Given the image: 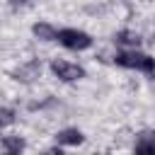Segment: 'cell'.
I'll list each match as a JSON object with an SVG mask.
<instances>
[{
	"label": "cell",
	"mask_w": 155,
	"mask_h": 155,
	"mask_svg": "<svg viewBox=\"0 0 155 155\" xmlns=\"http://www.w3.org/2000/svg\"><path fill=\"white\" fill-rule=\"evenodd\" d=\"M51 70L63 82H75V80H82L85 78V70L80 65H75V63H68V61H53L51 63Z\"/></svg>",
	"instance_id": "obj_3"
},
{
	"label": "cell",
	"mask_w": 155,
	"mask_h": 155,
	"mask_svg": "<svg viewBox=\"0 0 155 155\" xmlns=\"http://www.w3.org/2000/svg\"><path fill=\"white\" fill-rule=\"evenodd\" d=\"M114 61H116V65H121V68L140 70V73H145V75H153V70H155L153 58H150L148 53H143V51H136V48L116 53V58H114Z\"/></svg>",
	"instance_id": "obj_1"
},
{
	"label": "cell",
	"mask_w": 155,
	"mask_h": 155,
	"mask_svg": "<svg viewBox=\"0 0 155 155\" xmlns=\"http://www.w3.org/2000/svg\"><path fill=\"white\" fill-rule=\"evenodd\" d=\"M56 140H58V145H80L85 140V136L78 128H63L56 133Z\"/></svg>",
	"instance_id": "obj_4"
},
{
	"label": "cell",
	"mask_w": 155,
	"mask_h": 155,
	"mask_svg": "<svg viewBox=\"0 0 155 155\" xmlns=\"http://www.w3.org/2000/svg\"><path fill=\"white\" fill-rule=\"evenodd\" d=\"M114 41L121 44V46H133V48H138V46H140V34L124 29V31H116V34H114Z\"/></svg>",
	"instance_id": "obj_6"
},
{
	"label": "cell",
	"mask_w": 155,
	"mask_h": 155,
	"mask_svg": "<svg viewBox=\"0 0 155 155\" xmlns=\"http://www.w3.org/2000/svg\"><path fill=\"white\" fill-rule=\"evenodd\" d=\"M2 148L7 150V153H19V150H24V140L19 138V136H15V138H2Z\"/></svg>",
	"instance_id": "obj_7"
},
{
	"label": "cell",
	"mask_w": 155,
	"mask_h": 155,
	"mask_svg": "<svg viewBox=\"0 0 155 155\" xmlns=\"http://www.w3.org/2000/svg\"><path fill=\"white\" fill-rule=\"evenodd\" d=\"M31 31H34V36H39L41 41H56V27L53 24H48V22H36L34 27H31Z\"/></svg>",
	"instance_id": "obj_5"
},
{
	"label": "cell",
	"mask_w": 155,
	"mask_h": 155,
	"mask_svg": "<svg viewBox=\"0 0 155 155\" xmlns=\"http://www.w3.org/2000/svg\"><path fill=\"white\" fill-rule=\"evenodd\" d=\"M15 121V111L12 109H0V128L2 126H10Z\"/></svg>",
	"instance_id": "obj_9"
},
{
	"label": "cell",
	"mask_w": 155,
	"mask_h": 155,
	"mask_svg": "<svg viewBox=\"0 0 155 155\" xmlns=\"http://www.w3.org/2000/svg\"><path fill=\"white\" fill-rule=\"evenodd\" d=\"M56 41L70 51H85L92 46V36L82 29H58L56 31Z\"/></svg>",
	"instance_id": "obj_2"
},
{
	"label": "cell",
	"mask_w": 155,
	"mask_h": 155,
	"mask_svg": "<svg viewBox=\"0 0 155 155\" xmlns=\"http://www.w3.org/2000/svg\"><path fill=\"white\" fill-rule=\"evenodd\" d=\"M153 150H155L153 136H150V133H143V140L136 143V153H153Z\"/></svg>",
	"instance_id": "obj_8"
}]
</instances>
